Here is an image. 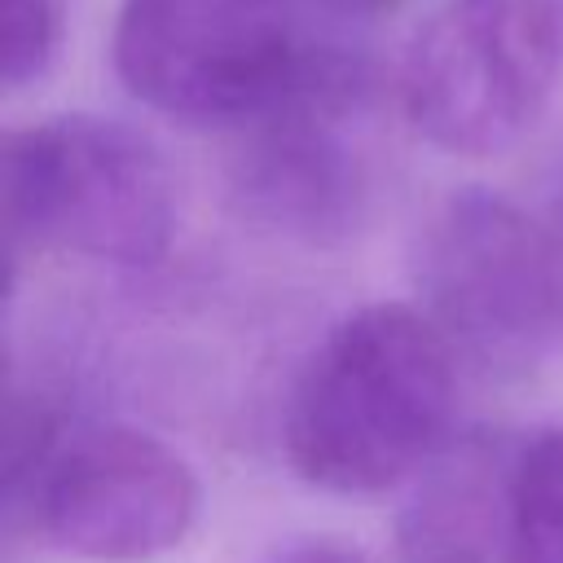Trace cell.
I'll use <instances>...</instances> for the list:
<instances>
[{"mask_svg":"<svg viewBox=\"0 0 563 563\" xmlns=\"http://www.w3.org/2000/svg\"><path fill=\"white\" fill-rule=\"evenodd\" d=\"M457 352L400 299L334 321L295 374L282 444L295 475L334 497H378L453 440Z\"/></svg>","mask_w":563,"mask_h":563,"instance_id":"6da1fadb","label":"cell"},{"mask_svg":"<svg viewBox=\"0 0 563 563\" xmlns=\"http://www.w3.org/2000/svg\"><path fill=\"white\" fill-rule=\"evenodd\" d=\"M110 62L150 110L220 132L374 79L365 40L334 31L312 0H119Z\"/></svg>","mask_w":563,"mask_h":563,"instance_id":"7a4b0ae2","label":"cell"},{"mask_svg":"<svg viewBox=\"0 0 563 563\" xmlns=\"http://www.w3.org/2000/svg\"><path fill=\"white\" fill-rule=\"evenodd\" d=\"M180 202L163 150L106 114H48L4 141L9 268L31 251L150 268L176 238Z\"/></svg>","mask_w":563,"mask_h":563,"instance_id":"3957f363","label":"cell"},{"mask_svg":"<svg viewBox=\"0 0 563 563\" xmlns=\"http://www.w3.org/2000/svg\"><path fill=\"white\" fill-rule=\"evenodd\" d=\"M559 75V0H440L400 48L396 101L440 154L493 158L541 123Z\"/></svg>","mask_w":563,"mask_h":563,"instance_id":"277c9868","label":"cell"},{"mask_svg":"<svg viewBox=\"0 0 563 563\" xmlns=\"http://www.w3.org/2000/svg\"><path fill=\"white\" fill-rule=\"evenodd\" d=\"M418 308L462 361L523 374L563 339V268L537 216L497 189L466 185L435 202L413 242Z\"/></svg>","mask_w":563,"mask_h":563,"instance_id":"5b68a950","label":"cell"},{"mask_svg":"<svg viewBox=\"0 0 563 563\" xmlns=\"http://www.w3.org/2000/svg\"><path fill=\"white\" fill-rule=\"evenodd\" d=\"M202 510L194 466L158 435L123 422L70 427L22 506L31 528L88 563H150L176 550Z\"/></svg>","mask_w":563,"mask_h":563,"instance_id":"8992f818","label":"cell"},{"mask_svg":"<svg viewBox=\"0 0 563 563\" xmlns=\"http://www.w3.org/2000/svg\"><path fill=\"white\" fill-rule=\"evenodd\" d=\"M374 79L303 92L242 128L229 150V194L264 233L339 246L361 233L374 207L369 150Z\"/></svg>","mask_w":563,"mask_h":563,"instance_id":"52a82bcc","label":"cell"},{"mask_svg":"<svg viewBox=\"0 0 563 563\" xmlns=\"http://www.w3.org/2000/svg\"><path fill=\"white\" fill-rule=\"evenodd\" d=\"M515 449L497 435L449 440L418 475L400 510V563H506Z\"/></svg>","mask_w":563,"mask_h":563,"instance_id":"ba28073f","label":"cell"},{"mask_svg":"<svg viewBox=\"0 0 563 563\" xmlns=\"http://www.w3.org/2000/svg\"><path fill=\"white\" fill-rule=\"evenodd\" d=\"M506 563H563V427H545L515 449Z\"/></svg>","mask_w":563,"mask_h":563,"instance_id":"9c48e42d","label":"cell"},{"mask_svg":"<svg viewBox=\"0 0 563 563\" xmlns=\"http://www.w3.org/2000/svg\"><path fill=\"white\" fill-rule=\"evenodd\" d=\"M4 13V92L35 88L62 53V0H0Z\"/></svg>","mask_w":563,"mask_h":563,"instance_id":"30bf717a","label":"cell"},{"mask_svg":"<svg viewBox=\"0 0 563 563\" xmlns=\"http://www.w3.org/2000/svg\"><path fill=\"white\" fill-rule=\"evenodd\" d=\"M400 4H405V0H312V9H317L334 31L356 35V40H361L374 22L391 18Z\"/></svg>","mask_w":563,"mask_h":563,"instance_id":"8fae6325","label":"cell"},{"mask_svg":"<svg viewBox=\"0 0 563 563\" xmlns=\"http://www.w3.org/2000/svg\"><path fill=\"white\" fill-rule=\"evenodd\" d=\"M537 216L554 242V255H559V268H563V141L554 145V154L545 158V172H541V194H537Z\"/></svg>","mask_w":563,"mask_h":563,"instance_id":"7c38bea8","label":"cell"},{"mask_svg":"<svg viewBox=\"0 0 563 563\" xmlns=\"http://www.w3.org/2000/svg\"><path fill=\"white\" fill-rule=\"evenodd\" d=\"M273 563H369V559L343 541H295Z\"/></svg>","mask_w":563,"mask_h":563,"instance_id":"4fadbf2b","label":"cell"}]
</instances>
